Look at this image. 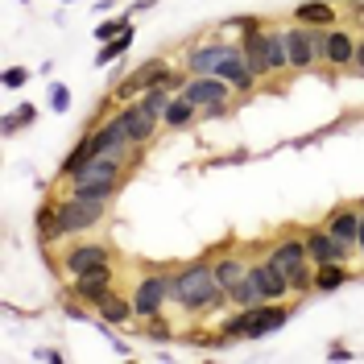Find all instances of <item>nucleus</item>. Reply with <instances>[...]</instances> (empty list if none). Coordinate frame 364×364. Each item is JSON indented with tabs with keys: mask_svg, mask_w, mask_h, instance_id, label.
<instances>
[{
	"mask_svg": "<svg viewBox=\"0 0 364 364\" xmlns=\"http://www.w3.org/2000/svg\"><path fill=\"white\" fill-rule=\"evenodd\" d=\"M129 21H133L129 13H116V17H112V13H104V21L95 25V42H100V46L112 42V38H116V33H120V29H124Z\"/></svg>",
	"mask_w": 364,
	"mask_h": 364,
	"instance_id": "nucleus-30",
	"label": "nucleus"
},
{
	"mask_svg": "<svg viewBox=\"0 0 364 364\" xmlns=\"http://www.w3.org/2000/svg\"><path fill=\"white\" fill-rule=\"evenodd\" d=\"M232 83L220 79V75H191L186 79V87L182 95L191 100V104H199V120H215V116L228 112V100H232Z\"/></svg>",
	"mask_w": 364,
	"mask_h": 364,
	"instance_id": "nucleus-4",
	"label": "nucleus"
},
{
	"mask_svg": "<svg viewBox=\"0 0 364 364\" xmlns=\"http://www.w3.org/2000/svg\"><path fill=\"white\" fill-rule=\"evenodd\" d=\"M236 46H240V42H228V38H207V42H199V46H191V50H186V63H182V67L191 70V75H215V70H220V63H224Z\"/></svg>",
	"mask_w": 364,
	"mask_h": 364,
	"instance_id": "nucleus-10",
	"label": "nucleus"
},
{
	"mask_svg": "<svg viewBox=\"0 0 364 364\" xmlns=\"http://www.w3.org/2000/svg\"><path fill=\"white\" fill-rule=\"evenodd\" d=\"M95 315L104 318L108 327H129L136 318V311H133V294H120V290H108V294L95 302Z\"/></svg>",
	"mask_w": 364,
	"mask_h": 364,
	"instance_id": "nucleus-17",
	"label": "nucleus"
},
{
	"mask_svg": "<svg viewBox=\"0 0 364 364\" xmlns=\"http://www.w3.org/2000/svg\"><path fill=\"white\" fill-rule=\"evenodd\" d=\"M286 50H290V70H311L315 63H323V42H327V29L315 25H286Z\"/></svg>",
	"mask_w": 364,
	"mask_h": 364,
	"instance_id": "nucleus-7",
	"label": "nucleus"
},
{
	"mask_svg": "<svg viewBox=\"0 0 364 364\" xmlns=\"http://www.w3.org/2000/svg\"><path fill=\"white\" fill-rule=\"evenodd\" d=\"M265 257H269V261L286 273V277L311 261V257H306V240H302V236H282V240H273L269 249H265Z\"/></svg>",
	"mask_w": 364,
	"mask_h": 364,
	"instance_id": "nucleus-14",
	"label": "nucleus"
},
{
	"mask_svg": "<svg viewBox=\"0 0 364 364\" xmlns=\"http://www.w3.org/2000/svg\"><path fill=\"white\" fill-rule=\"evenodd\" d=\"M265 63H269V75H282V70H290L286 33H282L277 25H265Z\"/></svg>",
	"mask_w": 364,
	"mask_h": 364,
	"instance_id": "nucleus-23",
	"label": "nucleus"
},
{
	"mask_svg": "<svg viewBox=\"0 0 364 364\" xmlns=\"http://www.w3.org/2000/svg\"><path fill=\"white\" fill-rule=\"evenodd\" d=\"M170 306V273L166 269H149L136 277L133 286V311H136V323L161 315Z\"/></svg>",
	"mask_w": 364,
	"mask_h": 364,
	"instance_id": "nucleus-6",
	"label": "nucleus"
},
{
	"mask_svg": "<svg viewBox=\"0 0 364 364\" xmlns=\"http://www.w3.org/2000/svg\"><path fill=\"white\" fill-rule=\"evenodd\" d=\"M290 306L286 302H261V306H236V315L224 318V327H220V336L228 343L236 340H269L273 331H282L286 323H290Z\"/></svg>",
	"mask_w": 364,
	"mask_h": 364,
	"instance_id": "nucleus-2",
	"label": "nucleus"
},
{
	"mask_svg": "<svg viewBox=\"0 0 364 364\" xmlns=\"http://www.w3.org/2000/svg\"><path fill=\"white\" fill-rule=\"evenodd\" d=\"M17 4H29V0H17Z\"/></svg>",
	"mask_w": 364,
	"mask_h": 364,
	"instance_id": "nucleus-41",
	"label": "nucleus"
},
{
	"mask_svg": "<svg viewBox=\"0 0 364 364\" xmlns=\"http://www.w3.org/2000/svg\"><path fill=\"white\" fill-rule=\"evenodd\" d=\"M0 83H4L9 91H17V87H25V83H29V70H25V67H4Z\"/></svg>",
	"mask_w": 364,
	"mask_h": 364,
	"instance_id": "nucleus-34",
	"label": "nucleus"
},
{
	"mask_svg": "<svg viewBox=\"0 0 364 364\" xmlns=\"http://www.w3.org/2000/svg\"><path fill=\"white\" fill-rule=\"evenodd\" d=\"M154 4H158V0H136L133 9H129V17H136V13H149V9H154Z\"/></svg>",
	"mask_w": 364,
	"mask_h": 364,
	"instance_id": "nucleus-37",
	"label": "nucleus"
},
{
	"mask_svg": "<svg viewBox=\"0 0 364 364\" xmlns=\"http://www.w3.org/2000/svg\"><path fill=\"white\" fill-rule=\"evenodd\" d=\"M252 277L261 282V290H265V298H269V302H282V298L290 294V277H286V273L277 269V265H273L269 257L252 261Z\"/></svg>",
	"mask_w": 364,
	"mask_h": 364,
	"instance_id": "nucleus-18",
	"label": "nucleus"
},
{
	"mask_svg": "<svg viewBox=\"0 0 364 364\" xmlns=\"http://www.w3.org/2000/svg\"><path fill=\"white\" fill-rule=\"evenodd\" d=\"M215 261V277H220V286L232 290V286H240L245 277H249L252 261L249 257H240V252H220V257H211Z\"/></svg>",
	"mask_w": 364,
	"mask_h": 364,
	"instance_id": "nucleus-20",
	"label": "nucleus"
},
{
	"mask_svg": "<svg viewBox=\"0 0 364 364\" xmlns=\"http://www.w3.org/2000/svg\"><path fill=\"white\" fill-rule=\"evenodd\" d=\"M348 261H327V265H315V294H336L340 286H348Z\"/></svg>",
	"mask_w": 364,
	"mask_h": 364,
	"instance_id": "nucleus-24",
	"label": "nucleus"
},
{
	"mask_svg": "<svg viewBox=\"0 0 364 364\" xmlns=\"http://www.w3.org/2000/svg\"><path fill=\"white\" fill-rule=\"evenodd\" d=\"M327 360H352V348L348 343H331L327 348Z\"/></svg>",
	"mask_w": 364,
	"mask_h": 364,
	"instance_id": "nucleus-35",
	"label": "nucleus"
},
{
	"mask_svg": "<svg viewBox=\"0 0 364 364\" xmlns=\"http://www.w3.org/2000/svg\"><path fill=\"white\" fill-rule=\"evenodd\" d=\"M33 120H38V108H33V104H21L17 112H9L4 120H0V133H4V136H17L25 124H33Z\"/></svg>",
	"mask_w": 364,
	"mask_h": 364,
	"instance_id": "nucleus-29",
	"label": "nucleus"
},
{
	"mask_svg": "<svg viewBox=\"0 0 364 364\" xmlns=\"http://www.w3.org/2000/svg\"><path fill=\"white\" fill-rule=\"evenodd\" d=\"M91 158H95V145H91V133H87V136H79V141H75V149L63 158L58 174H63V178H70V174H75V170H83Z\"/></svg>",
	"mask_w": 364,
	"mask_h": 364,
	"instance_id": "nucleus-27",
	"label": "nucleus"
},
{
	"mask_svg": "<svg viewBox=\"0 0 364 364\" xmlns=\"http://www.w3.org/2000/svg\"><path fill=\"white\" fill-rule=\"evenodd\" d=\"M141 327H145V336H149V340H154V343H170V340H174V327H170V323H166V318H161V315L145 318Z\"/></svg>",
	"mask_w": 364,
	"mask_h": 364,
	"instance_id": "nucleus-32",
	"label": "nucleus"
},
{
	"mask_svg": "<svg viewBox=\"0 0 364 364\" xmlns=\"http://www.w3.org/2000/svg\"><path fill=\"white\" fill-rule=\"evenodd\" d=\"M104 215H108V199H100V195H63V232L67 236H83L91 232L95 224H104Z\"/></svg>",
	"mask_w": 364,
	"mask_h": 364,
	"instance_id": "nucleus-5",
	"label": "nucleus"
},
{
	"mask_svg": "<svg viewBox=\"0 0 364 364\" xmlns=\"http://www.w3.org/2000/svg\"><path fill=\"white\" fill-rule=\"evenodd\" d=\"M63 4H67V0H63Z\"/></svg>",
	"mask_w": 364,
	"mask_h": 364,
	"instance_id": "nucleus-42",
	"label": "nucleus"
},
{
	"mask_svg": "<svg viewBox=\"0 0 364 364\" xmlns=\"http://www.w3.org/2000/svg\"><path fill=\"white\" fill-rule=\"evenodd\" d=\"M38 236H42V245H58V240H67V232H63V199H46L38 207Z\"/></svg>",
	"mask_w": 364,
	"mask_h": 364,
	"instance_id": "nucleus-19",
	"label": "nucleus"
},
{
	"mask_svg": "<svg viewBox=\"0 0 364 364\" xmlns=\"http://www.w3.org/2000/svg\"><path fill=\"white\" fill-rule=\"evenodd\" d=\"M50 112H70V87L67 83H58V79H50Z\"/></svg>",
	"mask_w": 364,
	"mask_h": 364,
	"instance_id": "nucleus-33",
	"label": "nucleus"
},
{
	"mask_svg": "<svg viewBox=\"0 0 364 364\" xmlns=\"http://www.w3.org/2000/svg\"><path fill=\"white\" fill-rule=\"evenodd\" d=\"M356 252H364V211H360V236H356Z\"/></svg>",
	"mask_w": 364,
	"mask_h": 364,
	"instance_id": "nucleus-40",
	"label": "nucleus"
},
{
	"mask_svg": "<svg viewBox=\"0 0 364 364\" xmlns=\"http://www.w3.org/2000/svg\"><path fill=\"white\" fill-rule=\"evenodd\" d=\"M67 315H70V318H87V311H83L79 302H67Z\"/></svg>",
	"mask_w": 364,
	"mask_h": 364,
	"instance_id": "nucleus-39",
	"label": "nucleus"
},
{
	"mask_svg": "<svg viewBox=\"0 0 364 364\" xmlns=\"http://www.w3.org/2000/svg\"><path fill=\"white\" fill-rule=\"evenodd\" d=\"M116 261V249L112 245H95V240H79L63 252V273L75 277V273H87V269H100V265H112Z\"/></svg>",
	"mask_w": 364,
	"mask_h": 364,
	"instance_id": "nucleus-9",
	"label": "nucleus"
},
{
	"mask_svg": "<svg viewBox=\"0 0 364 364\" xmlns=\"http://www.w3.org/2000/svg\"><path fill=\"white\" fill-rule=\"evenodd\" d=\"M290 294H315V261H306L302 269L290 273Z\"/></svg>",
	"mask_w": 364,
	"mask_h": 364,
	"instance_id": "nucleus-31",
	"label": "nucleus"
},
{
	"mask_svg": "<svg viewBox=\"0 0 364 364\" xmlns=\"http://www.w3.org/2000/svg\"><path fill=\"white\" fill-rule=\"evenodd\" d=\"M174 95H178V91L170 87V83H154L149 91H141L136 100H141V104H145L149 112H158V116H161L166 108H170V100H174Z\"/></svg>",
	"mask_w": 364,
	"mask_h": 364,
	"instance_id": "nucleus-28",
	"label": "nucleus"
},
{
	"mask_svg": "<svg viewBox=\"0 0 364 364\" xmlns=\"http://www.w3.org/2000/svg\"><path fill=\"white\" fill-rule=\"evenodd\" d=\"M302 240H306V257H311L315 265H327V261H348V257H352V252L343 249L327 228H306V232H302Z\"/></svg>",
	"mask_w": 364,
	"mask_h": 364,
	"instance_id": "nucleus-13",
	"label": "nucleus"
},
{
	"mask_svg": "<svg viewBox=\"0 0 364 364\" xmlns=\"http://www.w3.org/2000/svg\"><path fill=\"white\" fill-rule=\"evenodd\" d=\"M195 120H199V104H191V100H186L182 91L174 95V100H170V108L161 112V124H166V129H174V133H182V129H191Z\"/></svg>",
	"mask_w": 364,
	"mask_h": 364,
	"instance_id": "nucleus-22",
	"label": "nucleus"
},
{
	"mask_svg": "<svg viewBox=\"0 0 364 364\" xmlns=\"http://www.w3.org/2000/svg\"><path fill=\"white\" fill-rule=\"evenodd\" d=\"M170 302L191 318H207L215 311H224V306H232L228 290L215 277V261H191V265L170 273Z\"/></svg>",
	"mask_w": 364,
	"mask_h": 364,
	"instance_id": "nucleus-1",
	"label": "nucleus"
},
{
	"mask_svg": "<svg viewBox=\"0 0 364 364\" xmlns=\"http://www.w3.org/2000/svg\"><path fill=\"white\" fill-rule=\"evenodd\" d=\"M228 302H232V306H261V302H269V298H265L261 282H257L252 269H249V277H245L240 286H232V290H228Z\"/></svg>",
	"mask_w": 364,
	"mask_h": 364,
	"instance_id": "nucleus-26",
	"label": "nucleus"
},
{
	"mask_svg": "<svg viewBox=\"0 0 364 364\" xmlns=\"http://www.w3.org/2000/svg\"><path fill=\"white\" fill-rule=\"evenodd\" d=\"M323 63L327 67H352L356 63V33L331 25L327 29V42H323Z\"/></svg>",
	"mask_w": 364,
	"mask_h": 364,
	"instance_id": "nucleus-15",
	"label": "nucleus"
},
{
	"mask_svg": "<svg viewBox=\"0 0 364 364\" xmlns=\"http://www.w3.org/2000/svg\"><path fill=\"white\" fill-rule=\"evenodd\" d=\"M294 21L315 25V29H331L336 25V4L331 0H302V4H294Z\"/></svg>",
	"mask_w": 364,
	"mask_h": 364,
	"instance_id": "nucleus-21",
	"label": "nucleus"
},
{
	"mask_svg": "<svg viewBox=\"0 0 364 364\" xmlns=\"http://www.w3.org/2000/svg\"><path fill=\"white\" fill-rule=\"evenodd\" d=\"M133 38H136V29H133V21H129V25H124V29H120V33L112 38V42L100 46V54H95V67H112V63H120V58L129 54Z\"/></svg>",
	"mask_w": 364,
	"mask_h": 364,
	"instance_id": "nucleus-25",
	"label": "nucleus"
},
{
	"mask_svg": "<svg viewBox=\"0 0 364 364\" xmlns=\"http://www.w3.org/2000/svg\"><path fill=\"white\" fill-rule=\"evenodd\" d=\"M327 232L340 240L348 252H356V236H360V207H336L331 215H327Z\"/></svg>",
	"mask_w": 364,
	"mask_h": 364,
	"instance_id": "nucleus-16",
	"label": "nucleus"
},
{
	"mask_svg": "<svg viewBox=\"0 0 364 364\" xmlns=\"http://www.w3.org/2000/svg\"><path fill=\"white\" fill-rule=\"evenodd\" d=\"M33 356H38V360H63V352H58V348H38V352H33Z\"/></svg>",
	"mask_w": 364,
	"mask_h": 364,
	"instance_id": "nucleus-36",
	"label": "nucleus"
},
{
	"mask_svg": "<svg viewBox=\"0 0 364 364\" xmlns=\"http://www.w3.org/2000/svg\"><path fill=\"white\" fill-rule=\"evenodd\" d=\"M120 120H124V129H129V136H133V145H149L154 136H158V112H149L141 100H129L124 108H120Z\"/></svg>",
	"mask_w": 364,
	"mask_h": 364,
	"instance_id": "nucleus-12",
	"label": "nucleus"
},
{
	"mask_svg": "<svg viewBox=\"0 0 364 364\" xmlns=\"http://www.w3.org/2000/svg\"><path fill=\"white\" fill-rule=\"evenodd\" d=\"M116 290V269L112 265H100V269H87V273H75L70 277V298H83V302H100V298Z\"/></svg>",
	"mask_w": 364,
	"mask_h": 364,
	"instance_id": "nucleus-11",
	"label": "nucleus"
},
{
	"mask_svg": "<svg viewBox=\"0 0 364 364\" xmlns=\"http://www.w3.org/2000/svg\"><path fill=\"white\" fill-rule=\"evenodd\" d=\"M129 174V161L124 158H91L83 170H75L67 178L70 195H100V199H112L120 191V182Z\"/></svg>",
	"mask_w": 364,
	"mask_h": 364,
	"instance_id": "nucleus-3",
	"label": "nucleus"
},
{
	"mask_svg": "<svg viewBox=\"0 0 364 364\" xmlns=\"http://www.w3.org/2000/svg\"><path fill=\"white\" fill-rule=\"evenodd\" d=\"M352 67H356V70H360V75H364V38H360V42H356V63H352Z\"/></svg>",
	"mask_w": 364,
	"mask_h": 364,
	"instance_id": "nucleus-38",
	"label": "nucleus"
},
{
	"mask_svg": "<svg viewBox=\"0 0 364 364\" xmlns=\"http://www.w3.org/2000/svg\"><path fill=\"white\" fill-rule=\"evenodd\" d=\"M91 145H95V158H124L129 161V170H133V136H129V129H124V120H120V112L104 116L95 129H91Z\"/></svg>",
	"mask_w": 364,
	"mask_h": 364,
	"instance_id": "nucleus-8",
	"label": "nucleus"
}]
</instances>
